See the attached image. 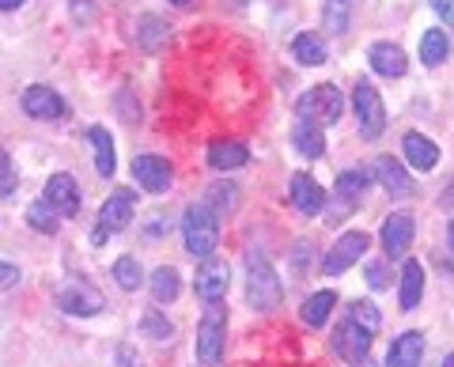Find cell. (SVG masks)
Segmentation results:
<instances>
[{
	"label": "cell",
	"instance_id": "cell-1",
	"mask_svg": "<svg viewBox=\"0 0 454 367\" xmlns=\"http://www.w3.org/2000/svg\"><path fill=\"white\" fill-rule=\"evenodd\" d=\"M182 238H186V250L193 258H212V250L220 246V216L212 213L205 201H197L186 208V216H182Z\"/></svg>",
	"mask_w": 454,
	"mask_h": 367
},
{
	"label": "cell",
	"instance_id": "cell-2",
	"mask_svg": "<svg viewBox=\"0 0 454 367\" xmlns=\"http://www.w3.org/2000/svg\"><path fill=\"white\" fill-rule=\"evenodd\" d=\"M247 300L254 310H277L280 300H284V288H280V277L277 269L269 265V258L262 254H250L247 258Z\"/></svg>",
	"mask_w": 454,
	"mask_h": 367
},
{
	"label": "cell",
	"instance_id": "cell-3",
	"mask_svg": "<svg viewBox=\"0 0 454 367\" xmlns=\"http://www.w3.org/2000/svg\"><path fill=\"white\" fill-rule=\"evenodd\" d=\"M223 341H227V307L208 303L197 326V360L205 367H216L223 360Z\"/></svg>",
	"mask_w": 454,
	"mask_h": 367
},
{
	"label": "cell",
	"instance_id": "cell-4",
	"mask_svg": "<svg viewBox=\"0 0 454 367\" xmlns=\"http://www.w3.org/2000/svg\"><path fill=\"white\" fill-rule=\"evenodd\" d=\"M303 121H315L318 129L322 125H333L340 114H345V95H340L333 83H318V88H310L300 95V103H295Z\"/></svg>",
	"mask_w": 454,
	"mask_h": 367
},
{
	"label": "cell",
	"instance_id": "cell-5",
	"mask_svg": "<svg viewBox=\"0 0 454 367\" xmlns=\"http://www.w3.org/2000/svg\"><path fill=\"white\" fill-rule=\"evenodd\" d=\"M352 110H356L364 140H375L387 129V106H382L379 91L372 88V80H356V88H352Z\"/></svg>",
	"mask_w": 454,
	"mask_h": 367
},
{
	"label": "cell",
	"instance_id": "cell-6",
	"mask_svg": "<svg viewBox=\"0 0 454 367\" xmlns=\"http://www.w3.org/2000/svg\"><path fill=\"white\" fill-rule=\"evenodd\" d=\"M57 307L65 310V315H76V318H91L103 310V295H98L88 280H68V285L57 288Z\"/></svg>",
	"mask_w": 454,
	"mask_h": 367
},
{
	"label": "cell",
	"instance_id": "cell-7",
	"mask_svg": "<svg viewBox=\"0 0 454 367\" xmlns=\"http://www.w3.org/2000/svg\"><path fill=\"white\" fill-rule=\"evenodd\" d=\"M372 337L375 333H367L360 322H352V318H345L340 326L333 330V352L345 363H364L367 360V352H372Z\"/></svg>",
	"mask_w": 454,
	"mask_h": 367
},
{
	"label": "cell",
	"instance_id": "cell-8",
	"mask_svg": "<svg viewBox=\"0 0 454 367\" xmlns=\"http://www.w3.org/2000/svg\"><path fill=\"white\" fill-rule=\"evenodd\" d=\"M364 193H367V175L364 171H345V175L337 178L333 205H330V213H325V220L340 223V220H345V213H352V208L364 201Z\"/></svg>",
	"mask_w": 454,
	"mask_h": 367
},
{
	"label": "cell",
	"instance_id": "cell-9",
	"mask_svg": "<svg viewBox=\"0 0 454 367\" xmlns=\"http://www.w3.org/2000/svg\"><path fill=\"white\" fill-rule=\"evenodd\" d=\"M364 250H367V235H364V231H348V235H340L337 243L330 246V254H325L322 273H325V277L345 273L348 265H356V262L364 258Z\"/></svg>",
	"mask_w": 454,
	"mask_h": 367
},
{
	"label": "cell",
	"instance_id": "cell-10",
	"mask_svg": "<svg viewBox=\"0 0 454 367\" xmlns=\"http://www.w3.org/2000/svg\"><path fill=\"white\" fill-rule=\"evenodd\" d=\"M227 285H231V269H227V262H220V258H208L193 280V288L205 303H220L227 295Z\"/></svg>",
	"mask_w": 454,
	"mask_h": 367
},
{
	"label": "cell",
	"instance_id": "cell-11",
	"mask_svg": "<svg viewBox=\"0 0 454 367\" xmlns=\"http://www.w3.org/2000/svg\"><path fill=\"white\" fill-rule=\"evenodd\" d=\"M133 213H137V197H133V190H114L106 201H103V208H98V228H106V231H121V228H129V220H133Z\"/></svg>",
	"mask_w": 454,
	"mask_h": 367
},
{
	"label": "cell",
	"instance_id": "cell-12",
	"mask_svg": "<svg viewBox=\"0 0 454 367\" xmlns=\"http://www.w3.org/2000/svg\"><path fill=\"white\" fill-rule=\"evenodd\" d=\"M413 235H417V220L413 216L409 213H390L387 223H382V250H387V258H405Z\"/></svg>",
	"mask_w": 454,
	"mask_h": 367
},
{
	"label": "cell",
	"instance_id": "cell-13",
	"mask_svg": "<svg viewBox=\"0 0 454 367\" xmlns=\"http://www.w3.org/2000/svg\"><path fill=\"white\" fill-rule=\"evenodd\" d=\"M133 178L148 193H167L175 171H170V163L163 160V155H137V160H133Z\"/></svg>",
	"mask_w": 454,
	"mask_h": 367
},
{
	"label": "cell",
	"instance_id": "cell-14",
	"mask_svg": "<svg viewBox=\"0 0 454 367\" xmlns=\"http://www.w3.org/2000/svg\"><path fill=\"white\" fill-rule=\"evenodd\" d=\"M46 205L53 208L57 216H76L80 213V190H76V178L73 175H53L46 182Z\"/></svg>",
	"mask_w": 454,
	"mask_h": 367
},
{
	"label": "cell",
	"instance_id": "cell-15",
	"mask_svg": "<svg viewBox=\"0 0 454 367\" xmlns=\"http://www.w3.org/2000/svg\"><path fill=\"white\" fill-rule=\"evenodd\" d=\"M23 110L38 121H50V118H61L65 114V98L57 95L53 88H46V83H35V88L23 91Z\"/></svg>",
	"mask_w": 454,
	"mask_h": 367
},
{
	"label": "cell",
	"instance_id": "cell-16",
	"mask_svg": "<svg viewBox=\"0 0 454 367\" xmlns=\"http://www.w3.org/2000/svg\"><path fill=\"white\" fill-rule=\"evenodd\" d=\"M375 175H379V186H387V193L397 197V201H402V197H413V190H417V182L409 178V171L394 160V155H379Z\"/></svg>",
	"mask_w": 454,
	"mask_h": 367
},
{
	"label": "cell",
	"instance_id": "cell-17",
	"mask_svg": "<svg viewBox=\"0 0 454 367\" xmlns=\"http://www.w3.org/2000/svg\"><path fill=\"white\" fill-rule=\"evenodd\" d=\"M288 197H292V205L300 208L303 216H318L322 208H325V190L318 186L310 175H292V186H288Z\"/></svg>",
	"mask_w": 454,
	"mask_h": 367
},
{
	"label": "cell",
	"instance_id": "cell-18",
	"mask_svg": "<svg viewBox=\"0 0 454 367\" xmlns=\"http://www.w3.org/2000/svg\"><path fill=\"white\" fill-rule=\"evenodd\" d=\"M367 61H372V68H375L379 76H390V80L405 76V68H409L405 50L394 46V42H375V46L367 50Z\"/></svg>",
	"mask_w": 454,
	"mask_h": 367
},
{
	"label": "cell",
	"instance_id": "cell-19",
	"mask_svg": "<svg viewBox=\"0 0 454 367\" xmlns=\"http://www.w3.org/2000/svg\"><path fill=\"white\" fill-rule=\"evenodd\" d=\"M247 160H250V148L243 144V140L220 137V140H212L208 144V163L216 167V171H235V167H243Z\"/></svg>",
	"mask_w": 454,
	"mask_h": 367
},
{
	"label": "cell",
	"instance_id": "cell-20",
	"mask_svg": "<svg viewBox=\"0 0 454 367\" xmlns=\"http://www.w3.org/2000/svg\"><path fill=\"white\" fill-rule=\"evenodd\" d=\"M424 360V333L409 330L402 333L397 341L390 345V356H387V367H420Z\"/></svg>",
	"mask_w": 454,
	"mask_h": 367
},
{
	"label": "cell",
	"instance_id": "cell-21",
	"mask_svg": "<svg viewBox=\"0 0 454 367\" xmlns=\"http://www.w3.org/2000/svg\"><path fill=\"white\" fill-rule=\"evenodd\" d=\"M292 144H295V152L303 155V160H322L325 155V137H322V129L315 121H295L292 125Z\"/></svg>",
	"mask_w": 454,
	"mask_h": 367
},
{
	"label": "cell",
	"instance_id": "cell-22",
	"mask_svg": "<svg viewBox=\"0 0 454 367\" xmlns=\"http://www.w3.org/2000/svg\"><path fill=\"white\" fill-rule=\"evenodd\" d=\"M402 152L409 155V163H413L417 171H432V167L439 163V148L420 133H405L402 137Z\"/></svg>",
	"mask_w": 454,
	"mask_h": 367
},
{
	"label": "cell",
	"instance_id": "cell-23",
	"mask_svg": "<svg viewBox=\"0 0 454 367\" xmlns=\"http://www.w3.org/2000/svg\"><path fill=\"white\" fill-rule=\"evenodd\" d=\"M88 140L95 144V171L103 175V178H114V171H118V160H114V140H110V133L103 129V125H91Z\"/></svg>",
	"mask_w": 454,
	"mask_h": 367
},
{
	"label": "cell",
	"instance_id": "cell-24",
	"mask_svg": "<svg viewBox=\"0 0 454 367\" xmlns=\"http://www.w3.org/2000/svg\"><path fill=\"white\" fill-rule=\"evenodd\" d=\"M133 38H137L140 50H160V46H167L170 27L163 20H155V16H140L137 27H133Z\"/></svg>",
	"mask_w": 454,
	"mask_h": 367
},
{
	"label": "cell",
	"instance_id": "cell-25",
	"mask_svg": "<svg viewBox=\"0 0 454 367\" xmlns=\"http://www.w3.org/2000/svg\"><path fill=\"white\" fill-rule=\"evenodd\" d=\"M424 300V269L420 262H405L402 269V310H417Z\"/></svg>",
	"mask_w": 454,
	"mask_h": 367
},
{
	"label": "cell",
	"instance_id": "cell-26",
	"mask_svg": "<svg viewBox=\"0 0 454 367\" xmlns=\"http://www.w3.org/2000/svg\"><path fill=\"white\" fill-rule=\"evenodd\" d=\"M333 303H337V295L330 292V288H325V292H315V295H310V300L300 307V318L307 322V326H325V318H330V310H333Z\"/></svg>",
	"mask_w": 454,
	"mask_h": 367
},
{
	"label": "cell",
	"instance_id": "cell-27",
	"mask_svg": "<svg viewBox=\"0 0 454 367\" xmlns=\"http://www.w3.org/2000/svg\"><path fill=\"white\" fill-rule=\"evenodd\" d=\"M292 53H295V61H300V65H325V42L315 31L295 35Z\"/></svg>",
	"mask_w": 454,
	"mask_h": 367
},
{
	"label": "cell",
	"instance_id": "cell-28",
	"mask_svg": "<svg viewBox=\"0 0 454 367\" xmlns=\"http://www.w3.org/2000/svg\"><path fill=\"white\" fill-rule=\"evenodd\" d=\"M205 205H208L216 216L235 213V208H239V190L231 186V182H212V186L205 190Z\"/></svg>",
	"mask_w": 454,
	"mask_h": 367
},
{
	"label": "cell",
	"instance_id": "cell-29",
	"mask_svg": "<svg viewBox=\"0 0 454 367\" xmlns=\"http://www.w3.org/2000/svg\"><path fill=\"white\" fill-rule=\"evenodd\" d=\"M178 292H182V280H178V273L170 269V265H163V269L152 273V300L155 303H175Z\"/></svg>",
	"mask_w": 454,
	"mask_h": 367
},
{
	"label": "cell",
	"instance_id": "cell-30",
	"mask_svg": "<svg viewBox=\"0 0 454 367\" xmlns=\"http://www.w3.org/2000/svg\"><path fill=\"white\" fill-rule=\"evenodd\" d=\"M447 53H450V38L439 31V27L420 38V61H424V65H432V68H435V65H443V61H447Z\"/></svg>",
	"mask_w": 454,
	"mask_h": 367
},
{
	"label": "cell",
	"instance_id": "cell-31",
	"mask_svg": "<svg viewBox=\"0 0 454 367\" xmlns=\"http://www.w3.org/2000/svg\"><path fill=\"white\" fill-rule=\"evenodd\" d=\"M114 280H118V288L137 292L140 285H145V269H140L137 258H118L114 262Z\"/></svg>",
	"mask_w": 454,
	"mask_h": 367
},
{
	"label": "cell",
	"instance_id": "cell-32",
	"mask_svg": "<svg viewBox=\"0 0 454 367\" xmlns=\"http://www.w3.org/2000/svg\"><path fill=\"white\" fill-rule=\"evenodd\" d=\"M27 223H31L35 231H46V235H53L57 228H61V220H57V213L46 201H35L31 208H27Z\"/></svg>",
	"mask_w": 454,
	"mask_h": 367
},
{
	"label": "cell",
	"instance_id": "cell-33",
	"mask_svg": "<svg viewBox=\"0 0 454 367\" xmlns=\"http://www.w3.org/2000/svg\"><path fill=\"white\" fill-rule=\"evenodd\" d=\"M345 318L360 322V326H364L367 333H379V326H382V315H379V307H372L367 300H356V303H348V315H345Z\"/></svg>",
	"mask_w": 454,
	"mask_h": 367
},
{
	"label": "cell",
	"instance_id": "cell-34",
	"mask_svg": "<svg viewBox=\"0 0 454 367\" xmlns=\"http://www.w3.org/2000/svg\"><path fill=\"white\" fill-rule=\"evenodd\" d=\"M140 330H145V337H152V341H170V333H175V326H170V322L155 307L145 310V318H140Z\"/></svg>",
	"mask_w": 454,
	"mask_h": 367
},
{
	"label": "cell",
	"instance_id": "cell-35",
	"mask_svg": "<svg viewBox=\"0 0 454 367\" xmlns=\"http://www.w3.org/2000/svg\"><path fill=\"white\" fill-rule=\"evenodd\" d=\"M20 190V178H16V167H12V155L0 148V197H12Z\"/></svg>",
	"mask_w": 454,
	"mask_h": 367
},
{
	"label": "cell",
	"instance_id": "cell-36",
	"mask_svg": "<svg viewBox=\"0 0 454 367\" xmlns=\"http://www.w3.org/2000/svg\"><path fill=\"white\" fill-rule=\"evenodd\" d=\"M345 23H348V0H325V27L345 31Z\"/></svg>",
	"mask_w": 454,
	"mask_h": 367
},
{
	"label": "cell",
	"instance_id": "cell-37",
	"mask_svg": "<svg viewBox=\"0 0 454 367\" xmlns=\"http://www.w3.org/2000/svg\"><path fill=\"white\" fill-rule=\"evenodd\" d=\"M364 277H367V288H375V292H387L390 288V265L387 262H367Z\"/></svg>",
	"mask_w": 454,
	"mask_h": 367
},
{
	"label": "cell",
	"instance_id": "cell-38",
	"mask_svg": "<svg viewBox=\"0 0 454 367\" xmlns=\"http://www.w3.org/2000/svg\"><path fill=\"white\" fill-rule=\"evenodd\" d=\"M16 285H20V269L16 265H8V262H0V292L16 288Z\"/></svg>",
	"mask_w": 454,
	"mask_h": 367
},
{
	"label": "cell",
	"instance_id": "cell-39",
	"mask_svg": "<svg viewBox=\"0 0 454 367\" xmlns=\"http://www.w3.org/2000/svg\"><path fill=\"white\" fill-rule=\"evenodd\" d=\"M432 8L439 12V20L454 27V0H432Z\"/></svg>",
	"mask_w": 454,
	"mask_h": 367
},
{
	"label": "cell",
	"instance_id": "cell-40",
	"mask_svg": "<svg viewBox=\"0 0 454 367\" xmlns=\"http://www.w3.org/2000/svg\"><path fill=\"white\" fill-rule=\"evenodd\" d=\"M443 205H447V208H454V178H450V186L443 190Z\"/></svg>",
	"mask_w": 454,
	"mask_h": 367
},
{
	"label": "cell",
	"instance_id": "cell-41",
	"mask_svg": "<svg viewBox=\"0 0 454 367\" xmlns=\"http://www.w3.org/2000/svg\"><path fill=\"white\" fill-rule=\"evenodd\" d=\"M27 4V0H0V8H4V12H12V8H23Z\"/></svg>",
	"mask_w": 454,
	"mask_h": 367
},
{
	"label": "cell",
	"instance_id": "cell-42",
	"mask_svg": "<svg viewBox=\"0 0 454 367\" xmlns=\"http://www.w3.org/2000/svg\"><path fill=\"white\" fill-rule=\"evenodd\" d=\"M447 238H450V246H454V220H450V228H447Z\"/></svg>",
	"mask_w": 454,
	"mask_h": 367
},
{
	"label": "cell",
	"instance_id": "cell-43",
	"mask_svg": "<svg viewBox=\"0 0 454 367\" xmlns=\"http://www.w3.org/2000/svg\"><path fill=\"white\" fill-rule=\"evenodd\" d=\"M443 367H454V352H450V356H447V360H443Z\"/></svg>",
	"mask_w": 454,
	"mask_h": 367
},
{
	"label": "cell",
	"instance_id": "cell-44",
	"mask_svg": "<svg viewBox=\"0 0 454 367\" xmlns=\"http://www.w3.org/2000/svg\"><path fill=\"white\" fill-rule=\"evenodd\" d=\"M170 4H190V0H170Z\"/></svg>",
	"mask_w": 454,
	"mask_h": 367
},
{
	"label": "cell",
	"instance_id": "cell-45",
	"mask_svg": "<svg viewBox=\"0 0 454 367\" xmlns=\"http://www.w3.org/2000/svg\"><path fill=\"white\" fill-rule=\"evenodd\" d=\"M239 4H247V0H239Z\"/></svg>",
	"mask_w": 454,
	"mask_h": 367
}]
</instances>
